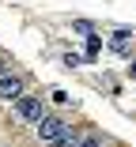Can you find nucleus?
I'll return each instance as SVG.
<instances>
[{
	"mask_svg": "<svg viewBox=\"0 0 136 147\" xmlns=\"http://www.w3.org/2000/svg\"><path fill=\"white\" fill-rule=\"evenodd\" d=\"M34 132H38V140L45 147H76V136L68 132L64 121H57V117H42V121L34 125Z\"/></svg>",
	"mask_w": 136,
	"mask_h": 147,
	"instance_id": "1",
	"label": "nucleus"
},
{
	"mask_svg": "<svg viewBox=\"0 0 136 147\" xmlns=\"http://www.w3.org/2000/svg\"><path fill=\"white\" fill-rule=\"evenodd\" d=\"M15 113L23 117V121H30V125H38L42 117H45V113H42V102H38L34 94H23V98L15 102Z\"/></svg>",
	"mask_w": 136,
	"mask_h": 147,
	"instance_id": "2",
	"label": "nucleus"
},
{
	"mask_svg": "<svg viewBox=\"0 0 136 147\" xmlns=\"http://www.w3.org/2000/svg\"><path fill=\"white\" fill-rule=\"evenodd\" d=\"M0 98H8V102H19L23 98V79L19 76H0Z\"/></svg>",
	"mask_w": 136,
	"mask_h": 147,
	"instance_id": "3",
	"label": "nucleus"
},
{
	"mask_svg": "<svg viewBox=\"0 0 136 147\" xmlns=\"http://www.w3.org/2000/svg\"><path fill=\"white\" fill-rule=\"evenodd\" d=\"M76 147H102L98 140H76Z\"/></svg>",
	"mask_w": 136,
	"mask_h": 147,
	"instance_id": "4",
	"label": "nucleus"
},
{
	"mask_svg": "<svg viewBox=\"0 0 136 147\" xmlns=\"http://www.w3.org/2000/svg\"><path fill=\"white\" fill-rule=\"evenodd\" d=\"M8 72H12V64L4 61V57H0V76H8Z\"/></svg>",
	"mask_w": 136,
	"mask_h": 147,
	"instance_id": "5",
	"label": "nucleus"
}]
</instances>
